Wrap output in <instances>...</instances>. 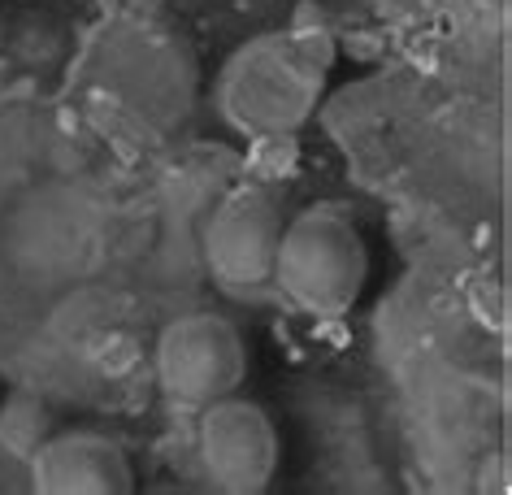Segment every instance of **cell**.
I'll use <instances>...</instances> for the list:
<instances>
[{"instance_id":"5","label":"cell","mask_w":512,"mask_h":495,"mask_svg":"<svg viewBox=\"0 0 512 495\" xmlns=\"http://www.w3.org/2000/svg\"><path fill=\"white\" fill-rule=\"evenodd\" d=\"M283 205L270 187H235L213 209L200 252L209 274L230 291H261L274 278L278 239H283Z\"/></svg>"},{"instance_id":"9","label":"cell","mask_w":512,"mask_h":495,"mask_svg":"<svg viewBox=\"0 0 512 495\" xmlns=\"http://www.w3.org/2000/svg\"><path fill=\"white\" fill-rule=\"evenodd\" d=\"M0 400H5V396H0Z\"/></svg>"},{"instance_id":"8","label":"cell","mask_w":512,"mask_h":495,"mask_svg":"<svg viewBox=\"0 0 512 495\" xmlns=\"http://www.w3.org/2000/svg\"><path fill=\"white\" fill-rule=\"evenodd\" d=\"M404 5H426V0H404Z\"/></svg>"},{"instance_id":"2","label":"cell","mask_w":512,"mask_h":495,"mask_svg":"<svg viewBox=\"0 0 512 495\" xmlns=\"http://www.w3.org/2000/svg\"><path fill=\"white\" fill-rule=\"evenodd\" d=\"M369 278V248L352 213L339 205H309L283 226L270 283L309 317H343L361 300Z\"/></svg>"},{"instance_id":"7","label":"cell","mask_w":512,"mask_h":495,"mask_svg":"<svg viewBox=\"0 0 512 495\" xmlns=\"http://www.w3.org/2000/svg\"><path fill=\"white\" fill-rule=\"evenodd\" d=\"M57 435L53 426V409L31 396V391H14V396L0 400V448L18 461H31L44 448V439Z\"/></svg>"},{"instance_id":"1","label":"cell","mask_w":512,"mask_h":495,"mask_svg":"<svg viewBox=\"0 0 512 495\" xmlns=\"http://www.w3.org/2000/svg\"><path fill=\"white\" fill-rule=\"evenodd\" d=\"M335 57V40L326 31L256 35L217 79L222 118L248 139L296 135L322 105Z\"/></svg>"},{"instance_id":"4","label":"cell","mask_w":512,"mask_h":495,"mask_svg":"<svg viewBox=\"0 0 512 495\" xmlns=\"http://www.w3.org/2000/svg\"><path fill=\"white\" fill-rule=\"evenodd\" d=\"M196 456L204 478L226 495H261L278 474L283 439L274 417L243 396H222L200 409Z\"/></svg>"},{"instance_id":"3","label":"cell","mask_w":512,"mask_h":495,"mask_svg":"<svg viewBox=\"0 0 512 495\" xmlns=\"http://www.w3.org/2000/svg\"><path fill=\"white\" fill-rule=\"evenodd\" d=\"M248 374V348L239 326L222 313H183L157 339V378L174 404H204L239 391Z\"/></svg>"},{"instance_id":"6","label":"cell","mask_w":512,"mask_h":495,"mask_svg":"<svg viewBox=\"0 0 512 495\" xmlns=\"http://www.w3.org/2000/svg\"><path fill=\"white\" fill-rule=\"evenodd\" d=\"M31 487L40 495H131L135 465L118 439L100 430H57L31 456Z\"/></svg>"}]
</instances>
